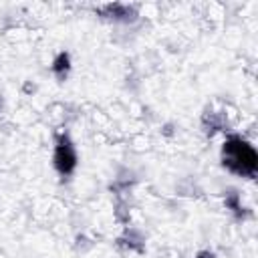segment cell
<instances>
[{
  "mask_svg": "<svg viewBox=\"0 0 258 258\" xmlns=\"http://www.w3.org/2000/svg\"><path fill=\"white\" fill-rule=\"evenodd\" d=\"M222 165L234 175L254 179L258 171V153L244 137L230 135L222 145Z\"/></svg>",
  "mask_w": 258,
  "mask_h": 258,
  "instance_id": "cell-1",
  "label": "cell"
},
{
  "mask_svg": "<svg viewBox=\"0 0 258 258\" xmlns=\"http://www.w3.org/2000/svg\"><path fill=\"white\" fill-rule=\"evenodd\" d=\"M52 165L56 169V173L67 179L75 173L77 165H79V153L77 147L73 143V139L67 133H58L56 141H54V151H52Z\"/></svg>",
  "mask_w": 258,
  "mask_h": 258,
  "instance_id": "cell-2",
  "label": "cell"
},
{
  "mask_svg": "<svg viewBox=\"0 0 258 258\" xmlns=\"http://www.w3.org/2000/svg\"><path fill=\"white\" fill-rule=\"evenodd\" d=\"M50 71H52V75H54L58 81H64V79L69 77V73H71V54L64 52V50L58 52V54L54 56V60H52Z\"/></svg>",
  "mask_w": 258,
  "mask_h": 258,
  "instance_id": "cell-3",
  "label": "cell"
},
{
  "mask_svg": "<svg viewBox=\"0 0 258 258\" xmlns=\"http://www.w3.org/2000/svg\"><path fill=\"white\" fill-rule=\"evenodd\" d=\"M133 14L131 6H125V4H107L105 6V16H111L115 20H129Z\"/></svg>",
  "mask_w": 258,
  "mask_h": 258,
  "instance_id": "cell-4",
  "label": "cell"
},
{
  "mask_svg": "<svg viewBox=\"0 0 258 258\" xmlns=\"http://www.w3.org/2000/svg\"><path fill=\"white\" fill-rule=\"evenodd\" d=\"M226 206L232 210V212H236V214H242V204H240V196L236 194V191H230V194H226Z\"/></svg>",
  "mask_w": 258,
  "mask_h": 258,
  "instance_id": "cell-5",
  "label": "cell"
},
{
  "mask_svg": "<svg viewBox=\"0 0 258 258\" xmlns=\"http://www.w3.org/2000/svg\"><path fill=\"white\" fill-rule=\"evenodd\" d=\"M196 258H216V256H214V254H212L210 250H206V252H200V254H198Z\"/></svg>",
  "mask_w": 258,
  "mask_h": 258,
  "instance_id": "cell-6",
  "label": "cell"
}]
</instances>
